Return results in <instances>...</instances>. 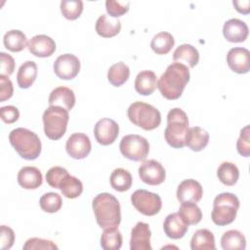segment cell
<instances>
[{
	"label": "cell",
	"mask_w": 250,
	"mask_h": 250,
	"mask_svg": "<svg viewBox=\"0 0 250 250\" xmlns=\"http://www.w3.org/2000/svg\"><path fill=\"white\" fill-rule=\"evenodd\" d=\"M190 78L188 67L181 62L169 64L157 81L160 94L167 100L179 99Z\"/></svg>",
	"instance_id": "6da1fadb"
},
{
	"label": "cell",
	"mask_w": 250,
	"mask_h": 250,
	"mask_svg": "<svg viewBox=\"0 0 250 250\" xmlns=\"http://www.w3.org/2000/svg\"><path fill=\"white\" fill-rule=\"evenodd\" d=\"M93 211L98 225L103 228L118 227L121 222V208L117 198L108 192L95 196L92 202Z\"/></svg>",
	"instance_id": "7a4b0ae2"
},
{
	"label": "cell",
	"mask_w": 250,
	"mask_h": 250,
	"mask_svg": "<svg viewBox=\"0 0 250 250\" xmlns=\"http://www.w3.org/2000/svg\"><path fill=\"white\" fill-rule=\"evenodd\" d=\"M9 141L18 154L26 160H34L41 153V141L37 134L25 129L16 128L9 134Z\"/></svg>",
	"instance_id": "3957f363"
},
{
	"label": "cell",
	"mask_w": 250,
	"mask_h": 250,
	"mask_svg": "<svg viewBox=\"0 0 250 250\" xmlns=\"http://www.w3.org/2000/svg\"><path fill=\"white\" fill-rule=\"evenodd\" d=\"M188 131V118L187 113L179 107L170 109L167 114V126L164 131V137L168 145L174 148L184 147Z\"/></svg>",
	"instance_id": "277c9868"
},
{
	"label": "cell",
	"mask_w": 250,
	"mask_h": 250,
	"mask_svg": "<svg viewBox=\"0 0 250 250\" xmlns=\"http://www.w3.org/2000/svg\"><path fill=\"white\" fill-rule=\"evenodd\" d=\"M239 208V199L231 192L218 194L213 201L211 219L217 226H227L231 224Z\"/></svg>",
	"instance_id": "5b68a950"
},
{
	"label": "cell",
	"mask_w": 250,
	"mask_h": 250,
	"mask_svg": "<svg viewBox=\"0 0 250 250\" xmlns=\"http://www.w3.org/2000/svg\"><path fill=\"white\" fill-rule=\"evenodd\" d=\"M129 120L136 126L150 131L157 128L161 123L160 111L153 105L144 103L135 102L127 109Z\"/></svg>",
	"instance_id": "8992f818"
},
{
	"label": "cell",
	"mask_w": 250,
	"mask_h": 250,
	"mask_svg": "<svg viewBox=\"0 0 250 250\" xmlns=\"http://www.w3.org/2000/svg\"><path fill=\"white\" fill-rule=\"evenodd\" d=\"M42 119L45 135L56 141L65 134L69 120L68 110L59 105H50L43 112Z\"/></svg>",
	"instance_id": "52a82bcc"
},
{
	"label": "cell",
	"mask_w": 250,
	"mask_h": 250,
	"mask_svg": "<svg viewBox=\"0 0 250 250\" xmlns=\"http://www.w3.org/2000/svg\"><path fill=\"white\" fill-rule=\"evenodd\" d=\"M121 154L133 161H143L149 152L148 141L137 134L126 135L122 138L119 145Z\"/></svg>",
	"instance_id": "ba28073f"
},
{
	"label": "cell",
	"mask_w": 250,
	"mask_h": 250,
	"mask_svg": "<svg viewBox=\"0 0 250 250\" xmlns=\"http://www.w3.org/2000/svg\"><path fill=\"white\" fill-rule=\"evenodd\" d=\"M133 206L145 216H154L162 207L161 197L154 192L146 189H137L131 195Z\"/></svg>",
	"instance_id": "9c48e42d"
},
{
	"label": "cell",
	"mask_w": 250,
	"mask_h": 250,
	"mask_svg": "<svg viewBox=\"0 0 250 250\" xmlns=\"http://www.w3.org/2000/svg\"><path fill=\"white\" fill-rule=\"evenodd\" d=\"M55 74L63 80L76 77L80 70V61L72 54H63L57 58L53 65Z\"/></svg>",
	"instance_id": "30bf717a"
},
{
	"label": "cell",
	"mask_w": 250,
	"mask_h": 250,
	"mask_svg": "<svg viewBox=\"0 0 250 250\" xmlns=\"http://www.w3.org/2000/svg\"><path fill=\"white\" fill-rule=\"evenodd\" d=\"M140 179L150 186L162 184L166 178V172L162 164L154 159L144 161L139 167Z\"/></svg>",
	"instance_id": "8fae6325"
},
{
	"label": "cell",
	"mask_w": 250,
	"mask_h": 250,
	"mask_svg": "<svg viewBox=\"0 0 250 250\" xmlns=\"http://www.w3.org/2000/svg\"><path fill=\"white\" fill-rule=\"evenodd\" d=\"M119 134L118 124L110 118L100 119L94 128L96 141L102 146H109L114 143Z\"/></svg>",
	"instance_id": "7c38bea8"
},
{
	"label": "cell",
	"mask_w": 250,
	"mask_h": 250,
	"mask_svg": "<svg viewBox=\"0 0 250 250\" xmlns=\"http://www.w3.org/2000/svg\"><path fill=\"white\" fill-rule=\"evenodd\" d=\"M92 145L89 137L84 133H74L66 141L65 149L67 154L74 159H83L91 151Z\"/></svg>",
	"instance_id": "4fadbf2b"
},
{
	"label": "cell",
	"mask_w": 250,
	"mask_h": 250,
	"mask_svg": "<svg viewBox=\"0 0 250 250\" xmlns=\"http://www.w3.org/2000/svg\"><path fill=\"white\" fill-rule=\"evenodd\" d=\"M227 63L235 73H247L250 70V52L242 47L231 48L227 55Z\"/></svg>",
	"instance_id": "5bb4252c"
},
{
	"label": "cell",
	"mask_w": 250,
	"mask_h": 250,
	"mask_svg": "<svg viewBox=\"0 0 250 250\" xmlns=\"http://www.w3.org/2000/svg\"><path fill=\"white\" fill-rule=\"evenodd\" d=\"M151 231L148 224L138 222L131 230L130 249L131 250H151Z\"/></svg>",
	"instance_id": "9a60e30c"
},
{
	"label": "cell",
	"mask_w": 250,
	"mask_h": 250,
	"mask_svg": "<svg viewBox=\"0 0 250 250\" xmlns=\"http://www.w3.org/2000/svg\"><path fill=\"white\" fill-rule=\"evenodd\" d=\"M27 48L33 56L38 58H47L52 56L56 51V43L50 36L38 34L28 41Z\"/></svg>",
	"instance_id": "2e32d148"
},
{
	"label": "cell",
	"mask_w": 250,
	"mask_h": 250,
	"mask_svg": "<svg viewBox=\"0 0 250 250\" xmlns=\"http://www.w3.org/2000/svg\"><path fill=\"white\" fill-rule=\"evenodd\" d=\"M247 24L239 19H230L223 26L224 37L231 43L244 42L248 36Z\"/></svg>",
	"instance_id": "e0dca14e"
},
{
	"label": "cell",
	"mask_w": 250,
	"mask_h": 250,
	"mask_svg": "<svg viewBox=\"0 0 250 250\" xmlns=\"http://www.w3.org/2000/svg\"><path fill=\"white\" fill-rule=\"evenodd\" d=\"M176 194L180 202L191 201L196 203L202 198L203 189L200 183L193 179H188L180 183Z\"/></svg>",
	"instance_id": "ac0fdd59"
},
{
	"label": "cell",
	"mask_w": 250,
	"mask_h": 250,
	"mask_svg": "<svg viewBox=\"0 0 250 250\" xmlns=\"http://www.w3.org/2000/svg\"><path fill=\"white\" fill-rule=\"evenodd\" d=\"M188 229L183 219L178 213L169 214L163 223V229L165 234L172 239H180L185 236Z\"/></svg>",
	"instance_id": "d6986e66"
},
{
	"label": "cell",
	"mask_w": 250,
	"mask_h": 250,
	"mask_svg": "<svg viewBox=\"0 0 250 250\" xmlns=\"http://www.w3.org/2000/svg\"><path fill=\"white\" fill-rule=\"evenodd\" d=\"M48 103L50 105H59L69 111L75 104L74 92L67 87L59 86L50 93Z\"/></svg>",
	"instance_id": "ffe728a7"
},
{
	"label": "cell",
	"mask_w": 250,
	"mask_h": 250,
	"mask_svg": "<svg viewBox=\"0 0 250 250\" xmlns=\"http://www.w3.org/2000/svg\"><path fill=\"white\" fill-rule=\"evenodd\" d=\"M40 170L34 166H24L18 173V183L25 189H36L42 185Z\"/></svg>",
	"instance_id": "44dd1931"
},
{
	"label": "cell",
	"mask_w": 250,
	"mask_h": 250,
	"mask_svg": "<svg viewBox=\"0 0 250 250\" xmlns=\"http://www.w3.org/2000/svg\"><path fill=\"white\" fill-rule=\"evenodd\" d=\"M95 28L96 32L100 36L104 38H110L120 32L121 21L118 19H114L106 15H102L98 18Z\"/></svg>",
	"instance_id": "7402d4cb"
},
{
	"label": "cell",
	"mask_w": 250,
	"mask_h": 250,
	"mask_svg": "<svg viewBox=\"0 0 250 250\" xmlns=\"http://www.w3.org/2000/svg\"><path fill=\"white\" fill-rule=\"evenodd\" d=\"M157 87L156 74L151 70H143L135 79V90L143 96L151 95Z\"/></svg>",
	"instance_id": "603a6c76"
},
{
	"label": "cell",
	"mask_w": 250,
	"mask_h": 250,
	"mask_svg": "<svg viewBox=\"0 0 250 250\" xmlns=\"http://www.w3.org/2000/svg\"><path fill=\"white\" fill-rule=\"evenodd\" d=\"M173 60L175 62H181L188 67H194L199 62V53L195 47L189 44H183L176 48L173 54Z\"/></svg>",
	"instance_id": "cb8c5ba5"
},
{
	"label": "cell",
	"mask_w": 250,
	"mask_h": 250,
	"mask_svg": "<svg viewBox=\"0 0 250 250\" xmlns=\"http://www.w3.org/2000/svg\"><path fill=\"white\" fill-rule=\"evenodd\" d=\"M209 143V134L201 127L194 126L188 128L186 146L193 151H200L206 147Z\"/></svg>",
	"instance_id": "d4e9b609"
},
{
	"label": "cell",
	"mask_w": 250,
	"mask_h": 250,
	"mask_svg": "<svg viewBox=\"0 0 250 250\" xmlns=\"http://www.w3.org/2000/svg\"><path fill=\"white\" fill-rule=\"evenodd\" d=\"M37 64L33 61L24 62L19 68L17 73V82L20 88L27 89L35 81L37 77Z\"/></svg>",
	"instance_id": "484cf974"
},
{
	"label": "cell",
	"mask_w": 250,
	"mask_h": 250,
	"mask_svg": "<svg viewBox=\"0 0 250 250\" xmlns=\"http://www.w3.org/2000/svg\"><path fill=\"white\" fill-rule=\"evenodd\" d=\"M191 250H213L216 248L214 234L207 229H197L190 240Z\"/></svg>",
	"instance_id": "4316f807"
},
{
	"label": "cell",
	"mask_w": 250,
	"mask_h": 250,
	"mask_svg": "<svg viewBox=\"0 0 250 250\" xmlns=\"http://www.w3.org/2000/svg\"><path fill=\"white\" fill-rule=\"evenodd\" d=\"M3 43L6 49L14 53L22 51L28 44L26 35L18 29H12L6 32L3 37Z\"/></svg>",
	"instance_id": "83f0119b"
},
{
	"label": "cell",
	"mask_w": 250,
	"mask_h": 250,
	"mask_svg": "<svg viewBox=\"0 0 250 250\" xmlns=\"http://www.w3.org/2000/svg\"><path fill=\"white\" fill-rule=\"evenodd\" d=\"M221 246L225 250H244L246 247V239L239 230L229 229L222 235Z\"/></svg>",
	"instance_id": "f1b7e54d"
},
{
	"label": "cell",
	"mask_w": 250,
	"mask_h": 250,
	"mask_svg": "<svg viewBox=\"0 0 250 250\" xmlns=\"http://www.w3.org/2000/svg\"><path fill=\"white\" fill-rule=\"evenodd\" d=\"M110 186L113 189L119 192L127 191L132 187V175L124 168H116L112 171L110 178Z\"/></svg>",
	"instance_id": "f546056e"
},
{
	"label": "cell",
	"mask_w": 250,
	"mask_h": 250,
	"mask_svg": "<svg viewBox=\"0 0 250 250\" xmlns=\"http://www.w3.org/2000/svg\"><path fill=\"white\" fill-rule=\"evenodd\" d=\"M178 214L187 225H196L202 219L201 209L195 202L184 201L181 202Z\"/></svg>",
	"instance_id": "4dcf8cb0"
},
{
	"label": "cell",
	"mask_w": 250,
	"mask_h": 250,
	"mask_svg": "<svg viewBox=\"0 0 250 250\" xmlns=\"http://www.w3.org/2000/svg\"><path fill=\"white\" fill-rule=\"evenodd\" d=\"M217 177L224 185L234 186L239 178V170L234 163L224 161L217 169Z\"/></svg>",
	"instance_id": "1f68e13d"
},
{
	"label": "cell",
	"mask_w": 250,
	"mask_h": 250,
	"mask_svg": "<svg viewBox=\"0 0 250 250\" xmlns=\"http://www.w3.org/2000/svg\"><path fill=\"white\" fill-rule=\"evenodd\" d=\"M175 44L173 35L167 31H161L153 36L150 42V48L157 55L168 54Z\"/></svg>",
	"instance_id": "d6a6232c"
},
{
	"label": "cell",
	"mask_w": 250,
	"mask_h": 250,
	"mask_svg": "<svg viewBox=\"0 0 250 250\" xmlns=\"http://www.w3.org/2000/svg\"><path fill=\"white\" fill-rule=\"evenodd\" d=\"M122 234L117 227L106 228L101 236V246L104 250H118L122 246Z\"/></svg>",
	"instance_id": "836d02e7"
},
{
	"label": "cell",
	"mask_w": 250,
	"mask_h": 250,
	"mask_svg": "<svg viewBox=\"0 0 250 250\" xmlns=\"http://www.w3.org/2000/svg\"><path fill=\"white\" fill-rule=\"evenodd\" d=\"M130 76V68L123 62H118L112 64L107 71V80L108 82L115 86H122Z\"/></svg>",
	"instance_id": "e575fe53"
},
{
	"label": "cell",
	"mask_w": 250,
	"mask_h": 250,
	"mask_svg": "<svg viewBox=\"0 0 250 250\" xmlns=\"http://www.w3.org/2000/svg\"><path fill=\"white\" fill-rule=\"evenodd\" d=\"M62 193L63 196H65L66 198H76L78 197L82 191H83V185L82 182L71 175H68L62 182V184L61 185L60 188Z\"/></svg>",
	"instance_id": "d590c367"
},
{
	"label": "cell",
	"mask_w": 250,
	"mask_h": 250,
	"mask_svg": "<svg viewBox=\"0 0 250 250\" xmlns=\"http://www.w3.org/2000/svg\"><path fill=\"white\" fill-rule=\"evenodd\" d=\"M62 16L70 21L80 17L83 11V2L81 0H62L60 5Z\"/></svg>",
	"instance_id": "8d00e7d4"
},
{
	"label": "cell",
	"mask_w": 250,
	"mask_h": 250,
	"mask_svg": "<svg viewBox=\"0 0 250 250\" xmlns=\"http://www.w3.org/2000/svg\"><path fill=\"white\" fill-rule=\"evenodd\" d=\"M39 205L46 213H56L62 208V200L59 193L47 192L40 197Z\"/></svg>",
	"instance_id": "74e56055"
},
{
	"label": "cell",
	"mask_w": 250,
	"mask_h": 250,
	"mask_svg": "<svg viewBox=\"0 0 250 250\" xmlns=\"http://www.w3.org/2000/svg\"><path fill=\"white\" fill-rule=\"evenodd\" d=\"M68 172L65 168L61 166H54L50 168L46 173L47 184L55 188H60L63 180L68 176Z\"/></svg>",
	"instance_id": "f35d334b"
},
{
	"label": "cell",
	"mask_w": 250,
	"mask_h": 250,
	"mask_svg": "<svg viewBox=\"0 0 250 250\" xmlns=\"http://www.w3.org/2000/svg\"><path fill=\"white\" fill-rule=\"evenodd\" d=\"M130 2L129 1H116V0H106L105 9L107 14L114 19H118L129 11Z\"/></svg>",
	"instance_id": "ab89813d"
},
{
	"label": "cell",
	"mask_w": 250,
	"mask_h": 250,
	"mask_svg": "<svg viewBox=\"0 0 250 250\" xmlns=\"http://www.w3.org/2000/svg\"><path fill=\"white\" fill-rule=\"evenodd\" d=\"M236 148L241 156H250V126L246 125L240 131L239 138L236 142Z\"/></svg>",
	"instance_id": "60d3db41"
},
{
	"label": "cell",
	"mask_w": 250,
	"mask_h": 250,
	"mask_svg": "<svg viewBox=\"0 0 250 250\" xmlns=\"http://www.w3.org/2000/svg\"><path fill=\"white\" fill-rule=\"evenodd\" d=\"M22 249L23 250H40V249H44V250L56 249L57 250L58 246L52 240L43 239L39 237H31L26 240Z\"/></svg>",
	"instance_id": "b9f144b4"
},
{
	"label": "cell",
	"mask_w": 250,
	"mask_h": 250,
	"mask_svg": "<svg viewBox=\"0 0 250 250\" xmlns=\"http://www.w3.org/2000/svg\"><path fill=\"white\" fill-rule=\"evenodd\" d=\"M15 242V232L14 230L7 226H1L0 229V248L10 249Z\"/></svg>",
	"instance_id": "7bdbcfd3"
},
{
	"label": "cell",
	"mask_w": 250,
	"mask_h": 250,
	"mask_svg": "<svg viewBox=\"0 0 250 250\" xmlns=\"http://www.w3.org/2000/svg\"><path fill=\"white\" fill-rule=\"evenodd\" d=\"M0 115L3 122L7 124H12L19 119L20 111L14 105H6L0 108Z\"/></svg>",
	"instance_id": "ee69618b"
},
{
	"label": "cell",
	"mask_w": 250,
	"mask_h": 250,
	"mask_svg": "<svg viewBox=\"0 0 250 250\" xmlns=\"http://www.w3.org/2000/svg\"><path fill=\"white\" fill-rule=\"evenodd\" d=\"M14 93V87L12 81L8 76L0 74V102L9 100Z\"/></svg>",
	"instance_id": "f6af8a7d"
},
{
	"label": "cell",
	"mask_w": 250,
	"mask_h": 250,
	"mask_svg": "<svg viewBox=\"0 0 250 250\" xmlns=\"http://www.w3.org/2000/svg\"><path fill=\"white\" fill-rule=\"evenodd\" d=\"M0 59H1V75L10 76L13 74L15 70V61L13 57L7 53L1 52L0 53Z\"/></svg>",
	"instance_id": "bcb514c9"
},
{
	"label": "cell",
	"mask_w": 250,
	"mask_h": 250,
	"mask_svg": "<svg viewBox=\"0 0 250 250\" xmlns=\"http://www.w3.org/2000/svg\"><path fill=\"white\" fill-rule=\"evenodd\" d=\"M232 4L235 7V10L241 14L247 15L250 12V1L249 0L232 1Z\"/></svg>",
	"instance_id": "7dc6e473"
}]
</instances>
